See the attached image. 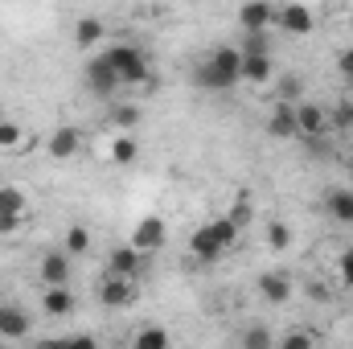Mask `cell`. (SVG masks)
<instances>
[{"mask_svg": "<svg viewBox=\"0 0 353 349\" xmlns=\"http://www.w3.org/2000/svg\"><path fill=\"white\" fill-rule=\"evenodd\" d=\"M193 83L201 90H230L234 83H243V50L239 46H218L201 58Z\"/></svg>", "mask_w": 353, "mask_h": 349, "instance_id": "cell-1", "label": "cell"}, {"mask_svg": "<svg viewBox=\"0 0 353 349\" xmlns=\"http://www.w3.org/2000/svg\"><path fill=\"white\" fill-rule=\"evenodd\" d=\"M103 58L115 66V74L123 79V87H136L144 83V90H157V79H152V66H148V54L132 41H111L103 50Z\"/></svg>", "mask_w": 353, "mask_h": 349, "instance_id": "cell-2", "label": "cell"}, {"mask_svg": "<svg viewBox=\"0 0 353 349\" xmlns=\"http://www.w3.org/2000/svg\"><path fill=\"white\" fill-rule=\"evenodd\" d=\"M275 25H279L283 33H292V37H308V33L316 29V12H312L304 0H288V4L275 8Z\"/></svg>", "mask_w": 353, "mask_h": 349, "instance_id": "cell-3", "label": "cell"}, {"mask_svg": "<svg viewBox=\"0 0 353 349\" xmlns=\"http://www.w3.org/2000/svg\"><path fill=\"white\" fill-rule=\"evenodd\" d=\"M83 83H87V90L90 94H99V99H111L115 90L123 87V79L115 74V66L103 58V54H94L87 62V70H83Z\"/></svg>", "mask_w": 353, "mask_h": 349, "instance_id": "cell-4", "label": "cell"}, {"mask_svg": "<svg viewBox=\"0 0 353 349\" xmlns=\"http://www.w3.org/2000/svg\"><path fill=\"white\" fill-rule=\"evenodd\" d=\"M165 243H169V226H165V218H161V214H144V218L136 222V230H132V247L144 251V255H157Z\"/></svg>", "mask_w": 353, "mask_h": 349, "instance_id": "cell-5", "label": "cell"}, {"mask_svg": "<svg viewBox=\"0 0 353 349\" xmlns=\"http://www.w3.org/2000/svg\"><path fill=\"white\" fill-rule=\"evenodd\" d=\"M136 296H140V288H136V279H128V275H111V271H107V279L99 283V304H103V308H132Z\"/></svg>", "mask_w": 353, "mask_h": 349, "instance_id": "cell-6", "label": "cell"}, {"mask_svg": "<svg viewBox=\"0 0 353 349\" xmlns=\"http://www.w3.org/2000/svg\"><path fill=\"white\" fill-rule=\"evenodd\" d=\"M46 152H50V161H70V157H79V152H83V132H79L74 123L54 128V136L46 140Z\"/></svg>", "mask_w": 353, "mask_h": 349, "instance_id": "cell-7", "label": "cell"}, {"mask_svg": "<svg viewBox=\"0 0 353 349\" xmlns=\"http://www.w3.org/2000/svg\"><path fill=\"white\" fill-rule=\"evenodd\" d=\"M33 333V317L21 304H0V341H25Z\"/></svg>", "mask_w": 353, "mask_h": 349, "instance_id": "cell-8", "label": "cell"}, {"mask_svg": "<svg viewBox=\"0 0 353 349\" xmlns=\"http://www.w3.org/2000/svg\"><path fill=\"white\" fill-rule=\"evenodd\" d=\"M70 271H74V255L62 247V251H46L41 263H37V275H41V283L50 288V283H70Z\"/></svg>", "mask_w": 353, "mask_h": 349, "instance_id": "cell-9", "label": "cell"}, {"mask_svg": "<svg viewBox=\"0 0 353 349\" xmlns=\"http://www.w3.org/2000/svg\"><path fill=\"white\" fill-rule=\"evenodd\" d=\"M329 132V107L321 103H296V136H325Z\"/></svg>", "mask_w": 353, "mask_h": 349, "instance_id": "cell-10", "label": "cell"}, {"mask_svg": "<svg viewBox=\"0 0 353 349\" xmlns=\"http://www.w3.org/2000/svg\"><path fill=\"white\" fill-rule=\"evenodd\" d=\"M239 25H243V33L271 29L275 25V4L271 0H243L239 4Z\"/></svg>", "mask_w": 353, "mask_h": 349, "instance_id": "cell-11", "label": "cell"}, {"mask_svg": "<svg viewBox=\"0 0 353 349\" xmlns=\"http://www.w3.org/2000/svg\"><path fill=\"white\" fill-rule=\"evenodd\" d=\"M144 251H136L132 243H123V247H115L111 251V259H107V271L111 275H128V279H140L144 275Z\"/></svg>", "mask_w": 353, "mask_h": 349, "instance_id": "cell-12", "label": "cell"}, {"mask_svg": "<svg viewBox=\"0 0 353 349\" xmlns=\"http://www.w3.org/2000/svg\"><path fill=\"white\" fill-rule=\"evenodd\" d=\"M267 136H275V140H292L296 136V103L275 99V107L267 115Z\"/></svg>", "mask_w": 353, "mask_h": 349, "instance_id": "cell-13", "label": "cell"}, {"mask_svg": "<svg viewBox=\"0 0 353 349\" xmlns=\"http://www.w3.org/2000/svg\"><path fill=\"white\" fill-rule=\"evenodd\" d=\"M189 255L197 263H218L222 255H226V247L210 235V226H197L193 235H189Z\"/></svg>", "mask_w": 353, "mask_h": 349, "instance_id": "cell-14", "label": "cell"}, {"mask_svg": "<svg viewBox=\"0 0 353 349\" xmlns=\"http://www.w3.org/2000/svg\"><path fill=\"white\" fill-rule=\"evenodd\" d=\"M41 308H46V317H70L79 308V300H74V292L66 283H50L41 292Z\"/></svg>", "mask_w": 353, "mask_h": 349, "instance_id": "cell-15", "label": "cell"}, {"mask_svg": "<svg viewBox=\"0 0 353 349\" xmlns=\"http://www.w3.org/2000/svg\"><path fill=\"white\" fill-rule=\"evenodd\" d=\"M259 296L267 304H288L292 300V275L288 271H263L259 275Z\"/></svg>", "mask_w": 353, "mask_h": 349, "instance_id": "cell-16", "label": "cell"}, {"mask_svg": "<svg viewBox=\"0 0 353 349\" xmlns=\"http://www.w3.org/2000/svg\"><path fill=\"white\" fill-rule=\"evenodd\" d=\"M325 214L333 222H341V226H353V189L350 185H337V189L325 193Z\"/></svg>", "mask_w": 353, "mask_h": 349, "instance_id": "cell-17", "label": "cell"}, {"mask_svg": "<svg viewBox=\"0 0 353 349\" xmlns=\"http://www.w3.org/2000/svg\"><path fill=\"white\" fill-rule=\"evenodd\" d=\"M33 148V136H25V128L17 123V119H0V152H17V157H25Z\"/></svg>", "mask_w": 353, "mask_h": 349, "instance_id": "cell-18", "label": "cell"}, {"mask_svg": "<svg viewBox=\"0 0 353 349\" xmlns=\"http://www.w3.org/2000/svg\"><path fill=\"white\" fill-rule=\"evenodd\" d=\"M239 50H243V46H239ZM271 74H275L271 54H243V83H251V87H267Z\"/></svg>", "mask_w": 353, "mask_h": 349, "instance_id": "cell-19", "label": "cell"}, {"mask_svg": "<svg viewBox=\"0 0 353 349\" xmlns=\"http://www.w3.org/2000/svg\"><path fill=\"white\" fill-rule=\"evenodd\" d=\"M111 165H136V157H140V140L132 136V132H123V136H115L111 140Z\"/></svg>", "mask_w": 353, "mask_h": 349, "instance_id": "cell-20", "label": "cell"}, {"mask_svg": "<svg viewBox=\"0 0 353 349\" xmlns=\"http://www.w3.org/2000/svg\"><path fill=\"white\" fill-rule=\"evenodd\" d=\"M107 119L119 128V132H132V128H140V119H144V111L136 107V103H111V111H107Z\"/></svg>", "mask_w": 353, "mask_h": 349, "instance_id": "cell-21", "label": "cell"}, {"mask_svg": "<svg viewBox=\"0 0 353 349\" xmlns=\"http://www.w3.org/2000/svg\"><path fill=\"white\" fill-rule=\"evenodd\" d=\"M103 41V21L99 17H83L79 25H74V46L79 50H94Z\"/></svg>", "mask_w": 353, "mask_h": 349, "instance_id": "cell-22", "label": "cell"}, {"mask_svg": "<svg viewBox=\"0 0 353 349\" xmlns=\"http://www.w3.org/2000/svg\"><path fill=\"white\" fill-rule=\"evenodd\" d=\"M132 346H136V349H169V346H173V337H169V329H157V325H144V329H136V337H132Z\"/></svg>", "mask_w": 353, "mask_h": 349, "instance_id": "cell-23", "label": "cell"}, {"mask_svg": "<svg viewBox=\"0 0 353 349\" xmlns=\"http://www.w3.org/2000/svg\"><path fill=\"white\" fill-rule=\"evenodd\" d=\"M205 226H210V235H214V239H218V243H222L226 251H230V247L239 243V235H243V230H239V226H234V222H230L226 214H218V218H210Z\"/></svg>", "mask_w": 353, "mask_h": 349, "instance_id": "cell-24", "label": "cell"}, {"mask_svg": "<svg viewBox=\"0 0 353 349\" xmlns=\"http://www.w3.org/2000/svg\"><path fill=\"white\" fill-rule=\"evenodd\" d=\"M62 247L79 259V255H87L90 247H94V235H90L87 226H70V230H66V239H62Z\"/></svg>", "mask_w": 353, "mask_h": 349, "instance_id": "cell-25", "label": "cell"}, {"mask_svg": "<svg viewBox=\"0 0 353 349\" xmlns=\"http://www.w3.org/2000/svg\"><path fill=\"white\" fill-rule=\"evenodd\" d=\"M25 210H29V197L17 185H0V214H25Z\"/></svg>", "mask_w": 353, "mask_h": 349, "instance_id": "cell-26", "label": "cell"}, {"mask_svg": "<svg viewBox=\"0 0 353 349\" xmlns=\"http://www.w3.org/2000/svg\"><path fill=\"white\" fill-rule=\"evenodd\" d=\"M275 346L279 349H308V346H321V333H312V329H292V333H283Z\"/></svg>", "mask_w": 353, "mask_h": 349, "instance_id": "cell-27", "label": "cell"}, {"mask_svg": "<svg viewBox=\"0 0 353 349\" xmlns=\"http://www.w3.org/2000/svg\"><path fill=\"white\" fill-rule=\"evenodd\" d=\"M226 218H230L239 230H243V226H251V218H255V206H251V197H247V193H239V197H234V206L226 210Z\"/></svg>", "mask_w": 353, "mask_h": 349, "instance_id": "cell-28", "label": "cell"}, {"mask_svg": "<svg viewBox=\"0 0 353 349\" xmlns=\"http://www.w3.org/2000/svg\"><path fill=\"white\" fill-rule=\"evenodd\" d=\"M267 247H271V251H288V247H292V226L279 222V218L267 222Z\"/></svg>", "mask_w": 353, "mask_h": 349, "instance_id": "cell-29", "label": "cell"}, {"mask_svg": "<svg viewBox=\"0 0 353 349\" xmlns=\"http://www.w3.org/2000/svg\"><path fill=\"white\" fill-rule=\"evenodd\" d=\"M329 128H333V132H353V99L337 103V107L329 111Z\"/></svg>", "mask_w": 353, "mask_h": 349, "instance_id": "cell-30", "label": "cell"}, {"mask_svg": "<svg viewBox=\"0 0 353 349\" xmlns=\"http://www.w3.org/2000/svg\"><path fill=\"white\" fill-rule=\"evenodd\" d=\"M243 349H275V337L267 329H247L243 333Z\"/></svg>", "mask_w": 353, "mask_h": 349, "instance_id": "cell-31", "label": "cell"}, {"mask_svg": "<svg viewBox=\"0 0 353 349\" xmlns=\"http://www.w3.org/2000/svg\"><path fill=\"white\" fill-rule=\"evenodd\" d=\"M337 275H341V288H350L353 292V247L341 251V259H337Z\"/></svg>", "mask_w": 353, "mask_h": 349, "instance_id": "cell-32", "label": "cell"}, {"mask_svg": "<svg viewBox=\"0 0 353 349\" xmlns=\"http://www.w3.org/2000/svg\"><path fill=\"white\" fill-rule=\"evenodd\" d=\"M243 54H267V29H259V33H243Z\"/></svg>", "mask_w": 353, "mask_h": 349, "instance_id": "cell-33", "label": "cell"}, {"mask_svg": "<svg viewBox=\"0 0 353 349\" xmlns=\"http://www.w3.org/2000/svg\"><path fill=\"white\" fill-rule=\"evenodd\" d=\"M337 70H341L345 87L353 90V46H350V50H341V54H337Z\"/></svg>", "mask_w": 353, "mask_h": 349, "instance_id": "cell-34", "label": "cell"}, {"mask_svg": "<svg viewBox=\"0 0 353 349\" xmlns=\"http://www.w3.org/2000/svg\"><path fill=\"white\" fill-rule=\"evenodd\" d=\"M296 94H300V79L296 74H283L279 79V99H296Z\"/></svg>", "mask_w": 353, "mask_h": 349, "instance_id": "cell-35", "label": "cell"}, {"mask_svg": "<svg viewBox=\"0 0 353 349\" xmlns=\"http://www.w3.org/2000/svg\"><path fill=\"white\" fill-rule=\"evenodd\" d=\"M25 226V214H0V235H12Z\"/></svg>", "mask_w": 353, "mask_h": 349, "instance_id": "cell-36", "label": "cell"}, {"mask_svg": "<svg viewBox=\"0 0 353 349\" xmlns=\"http://www.w3.org/2000/svg\"><path fill=\"white\" fill-rule=\"evenodd\" d=\"M345 177H350V181H353V152H350V157H345Z\"/></svg>", "mask_w": 353, "mask_h": 349, "instance_id": "cell-37", "label": "cell"}, {"mask_svg": "<svg viewBox=\"0 0 353 349\" xmlns=\"http://www.w3.org/2000/svg\"><path fill=\"white\" fill-rule=\"evenodd\" d=\"M0 119H4V111H0Z\"/></svg>", "mask_w": 353, "mask_h": 349, "instance_id": "cell-38", "label": "cell"}]
</instances>
